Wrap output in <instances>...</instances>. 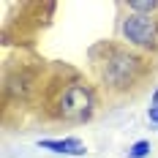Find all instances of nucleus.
Instances as JSON below:
<instances>
[{
    "mask_svg": "<svg viewBox=\"0 0 158 158\" xmlns=\"http://www.w3.org/2000/svg\"><path fill=\"white\" fill-rule=\"evenodd\" d=\"M38 147L52 150V153H60V156H85V153H87L85 142L77 139V136H65V139H41Z\"/></svg>",
    "mask_w": 158,
    "mask_h": 158,
    "instance_id": "4",
    "label": "nucleus"
},
{
    "mask_svg": "<svg viewBox=\"0 0 158 158\" xmlns=\"http://www.w3.org/2000/svg\"><path fill=\"white\" fill-rule=\"evenodd\" d=\"M156 8H158L156 0H134V3H128V11L131 14H142V16H150Z\"/></svg>",
    "mask_w": 158,
    "mask_h": 158,
    "instance_id": "5",
    "label": "nucleus"
},
{
    "mask_svg": "<svg viewBox=\"0 0 158 158\" xmlns=\"http://www.w3.org/2000/svg\"><path fill=\"white\" fill-rule=\"evenodd\" d=\"M153 106H158V90H156V95H153V101H150Z\"/></svg>",
    "mask_w": 158,
    "mask_h": 158,
    "instance_id": "8",
    "label": "nucleus"
},
{
    "mask_svg": "<svg viewBox=\"0 0 158 158\" xmlns=\"http://www.w3.org/2000/svg\"><path fill=\"white\" fill-rule=\"evenodd\" d=\"M106 68H104V79L106 82H112L114 87H126L128 82L134 79V68H136V57H131V55H126V52H114V57L112 60H106Z\"/></svg>",
    "mask_w": 158,
    "mask_h": 158,
    "instance_id": "3",
    "label": "nucleus"
},
{
    "mask_svg": "<svg viewBox=\"0 0 158 158\" xmlns=\"http://www.w3.org/2000/svg\"><path fill=\"white\" fill-rule=\"evenodd\" d=\"M147 153H150V142H147V139H139V142H136L134 147H131L128 158H144Z\"/></svg>",
    "mask_w": 158,
    "mask_h": 158,
    "instance_id": "6",
    "label": "nucleus"
},
{
    "mask_svg": "<svg viewBox=\"0 0 158 158\" xmlns=\"http://www.w3.org/2000/svg\"><path fill=\"white\" fill-rule=\"evenodd\" d=\"M93 112V93L85 85H71L63 90L60 98V114L65 120H87Z\"/></svg>",
    "mask_w": 158,
    "mask_h": 158,
    "instance_id": "1",
    "label": "nucleus"
},
{
    "mask_svg": "<svg viewBox=\"0 0 158 158\" xmlns=\"http://www.w3.org/2000/svg\"><path fill=\"white\" fill-rule=\"evenodd\" d=\"M123 35H126L128 41L134 44V47H153L158 38V27L156 22L150 19V16H142V14H131L123 19Z\"/></svg>",
    "mask_w": 158,
    "mask_h": 158,
    "instance_id": "2",
    "label": "nucleus"
},
{
    "mask_svg": "<svg viewBox=\"0 0 158 158\" xmlns=\"http://www.w3.org/2000/svg\"><path fill=\"white\" fill-rule=\"evenodd\" d=\"M147 117H150L153 123H158V106H150V112H147Z\"/></svg>",
    "mask_w": 158,
    "mask_h": 158,
    "instance_id": "7",
    "label": "nucleus"
}]
</instances>
